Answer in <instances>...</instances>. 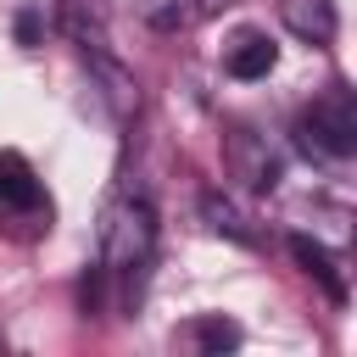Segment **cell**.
<instances>
[{
    "instance_id": "obj_7",
    "label": "cell",
    "mask_w": 357,
    "mask_h": 357,
    "mask_svg": "<svg viewBox=\"0 0 357 357\" xmlns=\"http://www.w3.org/2000/svg\"><path fill=\"white\" fill-rule=\"evenodd\" d=\"M290 257L301 262V273H307V279H318V284L329 290V301H346V273H340V257H335L324 240H312V234H290Z\"/></svg>"
},
{
    "instance_id": "obj_2",
    "label": "cell",
    "mask_w": 357,
    "mask_h": 357,
    "mask_svg": "<svg viewBox=\"0 0 357 357\" xmlns=\"http://www.w3.org/2000/svg\"><path fill=\"white\" fill-rule=\"evenodd\" d=\"M296 145L312 162H329V167L357 156V95H351V84H329L324 95H312L296 112Z\"/></svg>"
},
{
    "instance_id": "obj_8",
    "label": "cell",
    "mask_w": 357,
    "mask_h": 357,
    "mask_svg": "<svg viewBox=\"0 0 357 357\" xmlns=\"http://www.w3.org/2000/svg\"><path fill=\"white\" fill-rule=\"evenodd\" d=\"M134 17L156 33H190L212 11H206V0H134Z\"/></svg>"
},
{
    "instance_id": "obj_10",
    "label": "cell",
    "mask_w": 357,
    "mask_h": 357,
    "mask_svg": "<svg viewBox=\"0 0 357 357\" xmlns=\"http://www.w3.org/2000/svg\"><path fill=\"white\" fill-rule=\"evenodd\" d=\"M184 335H190L201 351H234V346H240V324H229L223 312H212V318H195Z\"/></svg>"
},
{
    "instance_id": "obj_5",
    "label": "cell",
    "mask_w": 357,
    "mask_h": 357,
    "mask_svg": "<svg viewBox=\"0 0 357 357\" xmlns=\"http://www.w3.org/2000/svg\"><path fill=\"white\" fill-rule=\"evenodd\" d=\"M223 151H229V173L245 178L251 190H273V184H279V156H273L251 128H229Z\"/></svg>"
},
{
    "instance_id": "obj_3",
    "label": "cell",
    "mask_w": 357,
    "mask_h": 357,
    "mask_svg": "<svg viewBox=\"0 0 357 357\" xmlns=\"http://www.w3.org/2000/svg\"><path fill=\"white\" fill-rule=\"evenodd\" d=\"M0 218L28 223V229H50V195L22 151H0Z\"/></svg>"
},
{
    "instance_id": "obj_9",
    "label": "cell",
    "mask_w": 357,
    "mask_h": 357,
    "mask_svg": "<svg viewBox=\"0 0 357 357\" xmlns=\"http://www.w3.org/2000/svg\"><path fill=\"white\" fill-rule=\"evenodd\" d=\"M201 218H206V229H212V234H229V240H240V245H251V240H257V234L245 229V218L234 212V201H223L218 190H206V195H201Z\"/></svg>"
},
{
    "instance_id": "obj_1",
    "label": "cell",
    "mask_w": 357,
    "mask_h": 357,
    "mask_svg": "<svg viewBox=\"0 0 357 357\" xmlns=\"http://www.w3.org/2000/svg\"><path fill=\"white\" fill-rule=\"evenodd\" d=\"M151 257H156V206L134 190L112 195L100 212V262H95L100 279L134 290V279L151 268Z\"/></svg>"
},
{
    "instance_id": "obj_4",
    "label": "cell",
    "mask_w": 357,
    "mask_h": 357,
    "mask_svg": "<svg viewBox=\"0 0 357 357\" xmlns=\"http://www.w3.org/2000/svg\"><path fill=\"white\" fill-rule=\"evenodd\" d=\"M279 67V45L262 33V28H240L229 45H223V73L234 78V84H257V78H268Z\"/></svg>"
},
{
    "instance_id": "obj_6",
    "label": "cell",
    "mask_w": 357,
    "mask_h": 357,
    "mask_svg": "<svg viewBox=\"0 0 357 357\" xmlns=\"http://www.w3.org/2000/svg\"><path fill=\"white\" fill-rule=\"evenodd\" d=\"M279 22L301 39V45H329L335 39V28H340V17H335V0H279Z\"/></svg>"
}]
</instances>
